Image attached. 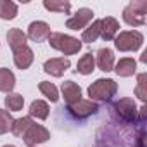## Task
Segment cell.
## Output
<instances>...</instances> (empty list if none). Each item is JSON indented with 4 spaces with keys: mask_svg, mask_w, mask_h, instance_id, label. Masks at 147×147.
Masks as SVG:
<instances>
[{
    "mask_svg": "<svg viewBox=\"0 0 147 147\" xmlns=\"http://www.w3.org/2000/svg\"><path fill=\"white\" fill-rule=\"evenodd\" d=\"M116 92H118V83L111 78H99L88 87V97L92 102L94 100L107 102L116 95Z\"/></svg>",
    "mask_w": 147,
    "mask_h": 147,
    "instance_id": "cell-1",
    "label": "cell"
},
{
    "mask_svg": "<svg viewBox=\"0 0 147 147\" xmlns=\"http://www.w3.org/2000/svg\"><path fill=\"white\" fill-rule=\"evenodd\" d=\"M49 43L52 49L62 52L64 55H75L82 50V42L78 38L71 35H64V33H50Z\"/></svg>",
    "mask_w": 147,
    "mask_h": 147,
    "instance_id": "cell-2",
    "label": "cell"
},
{
    "mask_svg": "<svg viewBox=\"0 0 147 147\" xmlns=\"http://www.w3.org/2000/svg\"><path fill=\"white\" fill-rule=\"evenodd\" d=\"M147 14V0H131L123 9V21L128 26H144Z\"/></svg>",
    "mask_w": 147,
    "mask_h": 147,
    "instance_id": "cell-3",
    "label": "cell"
},
{
    "mask_svg": "<svg viewBox=\"0 0 147 147\" xmlns=\"http://www.w3.org/2000/svg\"><path fill=\"white\" fill-rule=\"evenodd\" d=\"M144 45V35L137 30L119 31L114 38V47L119 52H135Z\"/></svg>",
    "mask_w": 147,
    "mask_h": 147,
    "instance_id": "cell-4",
    "label": "cell"
},
{
    "mask_svg": "<svg viewBox=\"0 0 147 147\" xmlns=\"http://www.w3.org/2000/svg\"><path fill=\"white\" fill-rule=\"evenodd\" d=\"M113 109H114V113L119 116V119H123L125 123H130V125H131V123L138 121V109H137V104H135V100L130 99V97H123V99L116 100L114 106H113Z\"/></svg>",
    "mask_w": 147,
    "mask_h": 147,
    "instance_id": "cell-5",
    "label": "cell"
},
{
    "mask_svg": "<svg viewBox=\"0 0 147 147\" xmlns=\"http://www.w3.org/2000/svg\"><path fill=\"white\" fill-rule=\"evenodd\" d=\"M94 19V11L88 7H82L78 9L75 14H73L67 21H66V28L73 30V31H78V30H85Z\"/></svg>",
    "mask_w": 147,
    "mask_h": 147,
    "instance_id": "cell-6",
    "label": "cell"
},
{
    "mask_svg": "<svg viewBox=\"0 0 147 147\" xmlns=\"http://www.w3.org/2000/svg\"><path fill=\"white\" fill-rule=\"evenodd\" d=\"M99 111V104L97 102H92V100H78L76 104H71L67 106V113L73 116V118H76V119H85L92 114H95Z\"/></svg>",
    "mask_w": 147,
    "mask_h": 147,
    "instance_id": "cell-7",
    "label": "cell"
},
{
    "mask_svg": "<svg viewBox=\"0 0 147 147\" xmlns=\"http://www.w3.org/2000/svg\"><path fill=\"white\" fill-rule=\"evenodd\" d=\"M50 138V131L45 128V126H42V125H36V123H33L30 128H28V131L23 135V140H24V144L30 147V145H38V144H43V142H47Z\"/></svg>",
    "mask_w": 147,
    "mask_h": 147,
    "instance_id": "cell-8",
    "label": "cell"
},
{
    "mask_svg": "<svg viewBox=\"0 0 147 147\" xmlns=\"http://www.w3.org/2000/svg\"><path fill=\"white\" fill-rule=\"evenodd\" d=\"M69 67H71V61L67 57H52L43 62V71L55 78H61Z\"/></svg>",
    "mask_w": 147,
    "mask_h": 147,
    "instance_id": "cell-9",
    "label": "cell"
},
{
    "mask_svg": "<svg viewBox=\"0 0 147 147\" xmlns=\"http://www.w3.org/2000/svg\"><path fill=\"white\" fill-rule=\"evenodd\" d=\"M26 36L36 43H42V42H47L49 36H50V26L45 23V21H33L30 23L28 26V33Z\"/></svg>",
    "mask_w": 147,
    "mask_h": 147,
    "instance_id": "cell-10",
    "label": "cell"
},
{
    "mask_svg": "<svg viewBox=\"0 0 147 147\" xmlns=\"http://www.w3.org/2000/svg\"><path fill=\"white\" fill-rule=\"evenodd\" d=\"M61 92H62V97H64L67 106L76 104L78 100H82V88H80L78 83H75L73 80L64 82L62 87H61Z\"/></svg>",
    "mask_w": 147,
    "mask_h": 147,
    "instance_id": "cell-11",
    "label": "cell"
},
{
    "mask_svg": "<svg viewBox=\"0 0 147 147\" xmlns=\"http://www.w3.org/2000/svg\"><path fill=\"white\" fill-rule=\"evenodd\" d=\"M12 54H14V64H16V67L21 69V71L28 69V67L33 64V61H35V54H33V50H31L28 45L18 49V50L12 52Z\"/></svg>",
    "mask_w": 147,
    "mask_h": 147,
    "instance_id": "cell-12",
    "label": "cell"
},
{
    "mask_svg": "<svg viewBox=\"0 0 147 147\" xmlns=\"http://www.w3.org/2000/svg\"><path fill=\"white\" fill-rule=\"evenodd\" d=\"M118 33H119V23L114 18L107 16L100 19V38H104L106 42H111L116 38Z\"/></svg>",
    "mask_w": 147,
    "mask_h": 147,
    "instance_id": "cell-13",
    "label": "cell"
},
{
    "mask_svg": "<svg viewBox=\"0 0 147 147\" xmlns=\"http://www.w3.org/2000/svg\"><path fill=\"white\" fill-rule=\"evenodd\" d=\"M113 71H116V75L121 76V78L133 76L135 73H137V61L133 57H121L116 62V66H114Z\"/></svg>",
    "mask_w": 147,
    "mask_h": 147,
    "instance_id": "cell-14",
    "label": "cell"
},
{
    "mask_svg": "<svg viewBox=\"0 0 147 147\" xmlns=\"http://www.w3.org/2000/svg\"><path fill=\"white\" fill-rule=\"evenodd\" d=\"M95 64L99 66L100 71L104 73H109L114 69V52L111 49H100L97 52V59H95Z\"/></svg>",
    "mask_w": 147,
    "mask_h": 147,
    "instance_id": "cell-15",
    "label": "cell"
},
{
    "mask_svg": "<svg viewBox=\"0 0 147 147\" xmlns=\"http://www.w3.org/2000/svg\"><path fill=\"white\" fill-rule=\"evenodd\" d=\"M26 42H28V36H26V33H24L23 30L12 28V30H9V31H7V43H9V47H11V50H12V52H16L18 49H21V47L28 45Z\"/></svg>",
    "mask_w": 147,
    "mask_h": 147,
    "instance_id": "cell-16",
    "label": "cell"
},
{
    "mask_svg": "<svg viewBox=\"0 0 147 147\" xmlns=\"http://www.w3.org/2000/svg\"><path fill=\"white\" fill-rule=\"evenodd\" d=\"M16 87V76L7 67H0V92L11 94Z\"/></svg>",
    "mask_w": 147,
    "mask_h": 147,
    "instance_id": "cell-17",
    "label": "cell"
},
{
    "mask_svg": "<svg viewBox=\"0 0 147 147\" xmlns=\"http://www.w3.org/2000/svg\"><path fill=\"white\" fill-rule=\"evenodd\" d=\"M95 71V57L87 52L85 55H82V59H78V64H76V73L87 76V75H92Z\"/></svg>",
    "mask_w": 147,
    "mask_h": 147,
    "instance_id": "cell-18",
    "label": "cell"
},
{
    "mask_svg": "<svg viewBox=\"0 0 147 147\" xmlns=\"http://www.w3.org/2000/svg\"><path fill=\"white\" fill-rule=\"evenodd\" d=\"M100 36V19L92 21V24H88L83 33H82V42L85 43H94L97 38Z\"/></svg>",
    "mask_w": 147,
    "mask_h": 147,
    "instance_id": "cell-19",
    "label": "cell"
},
{
    "mask_svg": "<svg viewBox=\"0 0 147 147\" xmlns=\"http://www.w3.org/2000/svg\"><path fill=\"white\" fill-rule=\"evenodd\" d=\"M49 104L45 100H33L30 104V116L36 118V119H47L49 118Z\"/></svg>",
    "mask_w": 147,
    "mask_h": 147,
    "instance_id": "cell-20",
    "label": "cell"
},
{
    "mask_svg": "<svg viewBox=\"0 0 147 147\" xmlns=\"http://www.w3.org/2000/svg\"><path fill=\"white\" fill-rule=\"evenodd\" d=\"M18 18V4L11 0H0V19L12 21Z\"/></svg>",
    "mask_w": 147,
    "mask_h": 147,
    "instance_id": "cell-21",
    "label": "cell"
},
{
    "mask_svg": "<svg viewBox=\"0 0 147 147\" xmlns=\"http://www.w3.org/2000/svg\"><path fill=\"white\" fill-rule=\"evenodd\" d=\"M33 123H35V121H33V118H31V116H23V118H19V119H14L11 131H12L16 137L23 138V135L28 131V128H30Z\"/></svg>",
    "mask_w": 147,
    "mask_h": 147,
    "instance_id": "cell-22",
    "label": "cell"
},
{
    "mask_svg": "<svg viewBox=\"0 0 147 147\" xmlns=\"http://www.w3.org/2000/svg\"><path fill=\"white\" fill-rule=\"evenodd\" d=\"M43 7L50 12H62V14H69L71 11V4L64 2V0H43Z\"/></svg>",
    "mask_w": 147,
    "mask_h": 147,
    "instance_id": "cell-23",
    "label": "cell"
},
{
    "mask_svg": "<svg viewBox=\"0 0 147 147\" xmlns=\"http://www.w3.org/2000/svg\"><path fill=\"white\" fill-rule=\"evenodd\" d=\"M4 102H5L7 111L16 113V111H21V109H23V106H24V97H23L21 94H14V92H11V94H7V97H5Z\"/></svg>",
    "mask_w": 147,
    "mask_h": 147,
    "instance_id": "cell-24",
    "label": "cell"
},
{
    "mask_svg": "<svg viewBox=\"0 0 147 147\" xmlns=\"http://www.w3.org/2000/svg\"><path fill=\"white\" fill-rule=\"evenodd\" d=\"M38 90H40L42 95L47 97L50 102H57V100H59V90H57V87H55L54 83H50V82H40V83H38Z\"/></svg>",
    "mask_w": 147,
    "mask_h": 147,
    "instance_id": "cell-25",
    "label": "cell"
},
{
    "mask_svg": "<svg viewBox=\"0 0 147 147\" xmlns=\"http://www.w3.org/2000/svg\"><path fill=\"white\" fill-rule=\"evenodd\" d=\"M135 95H137L142 102H145V99H147V73H140V75L137 76Z\"/></svg>",
    "mask_w": 147,
    "mask_h": 147,
    "instance_id": "cell-26",
    "label": "cell"
},
{
    "mask_svg": "<svg viewBox=\"0 0 147 147\" xmlns=\"http://www.w3.org/2000/svg\"><path fill=\"white\" fill-rule=\"evenodd\" d=\"M12 123H14V118L11 116V113L5 109H0V135L11 131Z\"/></svg>",
    "mask_w": 147,
    "mask_h": 147,
    "instance_id": "cell-27",
    "label": "cell"
},
{
    "mask_svg": "<svg viewBox=\"0 0 147 147\" xmlns=\"http://www.w3.org/2000/svg\"><path fill=\"white\" fill-rule=\"evenodd\" d=\"M144 140H145V131L140 130V133L137 137V147H144Z\"/></svg>",
    "mask_w": 147,
    "mask_h": 147,
    "instance_id": "cell-28",
    "label": "cell"
},
{
    "mask_svg": "<svg viewBox=\"0 0 147 147\" xmlns=\"http://www.w3.org/2000/svg\"><path fill=\"white\" fill-rule=\"evenodd\" d=\"M140 61H142V62H145V61H147V50H145V52L142 54V57H140Z\"/></svg>",
    "mask_w": 147,
    "mask_h": 147,
    "instance_id": "cell-29",
    "label": "cell"
},
{
    "mask_svg": "<svg viewBox=\"0 0 147 147\" xmlns=\"http://www.w3.org/2000/svg\"><path fill=\"white\" fill-rule=\"evenodd\" d=\"M2 147H16V145H11V144H7V145H2Z\"/></svg>",
    "mask_w": 147,
    "mask_h": 147,
    "instance_id": "cell-30",
    "label": "cell"
},
{
    "mask_svg": "<svg viewBox=\"0 0 147 147\" xmlns=\"http://www.w3.org/2000/svg\"><path fill=\"white\" fill-rule=\"evenodd\" d=\"M30 147H36V145H30Z\"/></svg>",
    "mask_w": 147,
    "mask_h": 147,
    "instance_id": "cell-31",
    "label": "cell"
}]
</instances>
